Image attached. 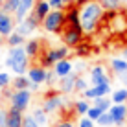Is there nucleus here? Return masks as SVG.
Returning a JSON list of instances; mask_svg holds the SVG:
<instances>
[{"label":"nucleus","mask_w":127,"mask_h":127,"mask_svg":"<svg viewBox=\"0 0 127 127\" xmlns=\"http://www.w3.org/2000/svg\"><path fill=\"white\" fill-rule=\"evenodd\" d=\"M6 44V37H4V35H0V46H4Z\"/></svg>","instance_id":"obj_48"},{"label":"nucleus","mask_w":127,"mask_h":127,"mask_svg":"<svg viewBox=\"0 0 127 127\" xmlns=\"http://www.w3.org/2000/svg\"><path fill=\"white\" fill-rule=\"evenodd\" d=\"M90 103L89 99H77L76 103H74V112H76V114H79V116H87V112H89V109H90Z\"/></svg>","instance_id":"obj_21"},{"label":"nucleus","mask_w":127,"mask_h":127,"mask_svg":"<svg viewBox=\"0 0 127 127\" xmlns=\"http://www.w3.org/2000/svg\"><path fill=\"white\" fill-rule=\"evenodd\" d=\"M63 107H64V98H63V94H61L59 90H50V92H46L44 99H42V109H44L48 114L57 112Z\"/></svg>","instance_id":"obj_6"},{"label":"nucleus","mask_w":127,"mask_h":127,"mask_svg":"<svg viewBox=\"0 0 127 127\" xmlns=\"http://www.w3.org/2000/svg\"><path fill=\"white\" fill-rule=\"evenodd\" d=\"M48 2H50L52 9H66V6H64L63 0H48Z\"/></svg>","instance_id":"obj_38"},{"label":"nucleus","mask_w":127,"mask_h":127,"mask_svg":"<svg viewBox=\"0 0 127 127\" xmlns=\"http://www.w3.org/2000/svg\"><path fill=\"white\" fill-rule=\"evenodd\" d=\"M109 112H111L116 127H122L124 124H127V103H112Z\"/></svg>","instance_id":"obj_9"},{"label":"nucleus","mask_w":127,"mask_h":127,"mask_svg":"<svg viewBox=\"0 0 127 127\" xmlns=\"http://www.w3.org/2000/svg\"><path fill=\"white\" fill-rule=\"evenodd\" d=\"M103 17H105V9L101 7V4L98 0L81 6L79 7V19H81V28L85 32V35H92L96 32V28L99 26Z\"/></svg>","instance_id":"obj_1"},{"label":"nucleus","mask_w":127,"mask_h":127,"mask_svg":"<svg viewBox=\"0 0 127 127\" xmlns=\"http://www.w3.org/2000/svg\"><path fill=\"white\" fill-rule=\"evenodd\" d=\"M24 50H26V54H28L30 59H37L39 55H41V52H42V42L39 41V39H32V41H28L24 44Z\"/></svg>","instance_id":"obj_18"},{"label":"nucleus","mask_w":127,"mask_h":127,"mask_svg":"<svg viewBox=\"0 0 127 127\" xmlns=\"http://www.w3.org/2000/svg\"><path fill=\"white\" fill-rule=\"evenodd\" d=\"M55 127H74V122L72 120H61L55 124Z\"/></svg>","instance_id":"obj_41"},{"label":"nucleus","mask_w":127,"mask_h":127,"mask_svg":"<svg viewBox=\"0 0 127 127\" xmlns=\"http://www.w3.org/2000/svg\"><path fill=\"white\" fill-rule=\"evenodd\" d=\"M94 92H96V98H99V96H109V94L112 92V87H111V83L94 85Z\"/></svg>","instance_id":"obj_27"},{"label":"nucleus","mask_w":127,"mask_h":127,"mask_svg":"<svg viewBox=\"0 0 127 127\" xmlns=\"http://www.w3.org/2000/svg\"><path fill=\"white\" fill-rule=\"evenodd\" d=\"M89 89V81H87V77L83 76H77V81H76V92H85V90Z\"/></svg>","instance_id":"obj_31"},{"label":"nucleus","mask_w":127,"mask_h":127,"mask_svg":"<svg viewBox=\"0 0 127 127\" xmlns=\"http://www.w3.org/2000/svg\"><path fill=\"white\" fill-rule=\"evenodd\" d=\"M109 66H111V70L116 74V76H122V74L127 72V61L124 57H114V59H111Z\"/></svg>","instance_id":"obj_19"},{"label":"nucleus","mask_w":127,"mask_h":127,"mask_svg":"<svg viewBox=\"0 0 127 127\" xmlns=\"http://www.w3.org/2000/svg\"><path fill=\"white\" fill-rule=\"evenodd\" d=\"M122 57H124V59L127 61V46L124 48V50H122Z\"/></svg>","instance_id":"obj_47"},{"label":"nucleus","mask_w":127,"mask_h":127,"mask_svg":"<svg viewBox=\"0 0 127 127\" xmlns=\"http://www.w3.org/2000/svg\"><path fill=\"white\" fill-rule=\"evenodd\" d=\"M76 68H77V70H83V68H87V64L81 61V63H77V64H76Z\"/></svg>","instance_id":"obj_46"},{"label":"nucleus","mask_w":127,"mask_h":127,"mask_svg":"<svg viewBox=\"0 0 127 127\" xmlns=\"http://www.w3.org/2000/svg\"><path fill=\"white\" fill-rule=\"evenodd\" d=\"M39 89H41V85H37V83H30V90H32V92H37Z\"/></svg>","instance_id":"obj_42"},{"label":"nucleus","mask_w":127,"mask_h":127,"mask_svg":"<svg viewBox=\"0 0 127 127\" xmlns=\"http://www.w3.org/2000/svg\"><path fill=\"white\" fill-rule=\"evenodd\" d=\"M120 79H122V83H124V87L127 89V72H125V74H122V76H120Z\"/></svg>","instance_id":"obj_45"},{"label":"nucleus","mask_w":127,"mask_h":127,"mask_svg":"<svg viewBox=\"0 0 127 127\" xmlns=\"http://www.w3.org/2000/svg\"><path fill=\"white\" fill-rule=\"evenodd\" d=\"M15 28H17L15 17H13L11 13L0 9V35H4V37H9V35L15 32Z\"/></svg>","instance_id":"obj_8"},{"label":"nucleus","mask_w":127,"mask_h":127,"mask_svg":"<svg viewBox=\"0 0 127 127\" xmlns=\"http://www.w3.org/2000/svg\"><path fill=\"white\" fill-rule=\"evenodd\" d=\"M35 2L37 0H20V4H19V9L15 11V22L17 24H20L22 20L26 19V17L30 15V13L33 11V6H35Z\"/></svg>","instance_id":"obj_13"},{"label":"nucleus","mask_w":127,"mask_h":127,"mask_svg":"<svg viewBox=\"0 0 127 127\" xmlns=\"http://www.w3.org/2000/svg\"><path fill=\"white\" fill-rule=\"evenodd\" d=\"M52 70H54L55 76L61 79V77H64V76H68V74L74 72V64H72V61H68V59H61V61H57V63L54 64Z\"/></svg>","instance_id":"obj_16"},{"label":"nucleus","mask_w":127,"mask_h":127,"mask_svg":"<svg viewBox=\"0 0 127 127\" xmlns=\"http://www.w3.org/2000/svg\"><path fill=\"white\" fill-rule=\"evenodd\" d=\"M24 112L15 107H7V127H22Z\"/></svg>","instance_id":"obj_15"},{"label":"nucleus","mask_w":127,"mask_h":127,"mask_svg":"<svg viewBox=\"0 0 127 127\" xmlns=\"http://www.w3.org/2000/svg\"><path fill=\"white\" fill-rule=\"evenodd\" d=\"M0 127H7V109H0Z\"/></svg>","instance_id":"obj_40"},{"label":"nucleus","mask_w":127,"mask_h":127,"mask_svg":"<svg viewBox=\"0 0 127 127\" xmlns=\"http://www.w3.org/2000/svg\"><path fill=\"white\" fill-rule=\"evenodd\" d=\"M83 39H85L83 28H72V26H66V28L61 32V41H63V44H66L68 48H76L77 44L83 42Z\"/></svg>","instance_id":"obj_5"},{"label":"nucleus","mask_w":127,"mask_h":127,"mask_svg":"<svg viewBox=\"0 0 127 127\" xmlns=\"http://www.w3.org/2000/svg\"><path fill=\"white\" fill-rule=\"evenodd\" d=\"M22 22H24V24H26V26H28V28H30V32H32V33H33L35 30L39 28V26H41V22H39V20H37V17H35L33 13H30V15L26 17V19L22 20Z\"/></svg>","instance_id":"obj_29"},{"label":"nucleus","mask_w":127,"mask_h":127,"mask_svg":"<svg viewBox=\"0 0 127 127\" xmlns=\"http://www.w3.org/2000/svg\"><path fill=\"white\" fill-rule=\"evenodd\" d=\"M72 54V48L66 44L55 46V48H42L41 55H39V64H42L44 68H54V64L61 59H68V55Z\"/></svg>","instance_id":"obj_3"},{"label":"nucleus","mask_w":127,"mask_h":127,"mask_svg":"<svg viewBox=\"0 0 127 127\" xmlns=\"http://www.w3.org/2000/svg\"><path fill=\"white\" fill-rule=\"evenodd\" d=\"M32 116H33V120L37 122L41 127H44L46 124H48V112L44 111L42 107H39V109H35V111L32 112Z\"/></svg>","instance_id":"obj_26"},{"label":"nucleus","mask_w":127,"mask_h":127,"mask_svg":"<svg viewBox=\"0 0 127 127\" xmlns=\"http://www.w3.org/2000/svg\"><path fill=\"white\" fill-rule=\"evenodd\" d=\"M89 2H94V0H77L76 6H77V7H81V6H85V4H89Z\"/></svg>","instance_id":"obj_43"},{"label":"nucleus","mask_w":127,"mask_h":127,"mask_svg":"<svg viewBox=\"0 0 127 127\" xmlns=\"http://www.w3.org/2000/svg\"><path fill=\"white\" fill-rule=\"evenodd\" d=\"M19 4H20V0H4L2 9L7 11V13H11V15H15V11L19 9Z\"/></svg>","instance_id":"obj_30"},{"label":"nucleus","mask_w":127,"mask_h":127,"mask_svg":"<svg viewBox=\"0 0 127 127\" xmlns=\"http://www.w3.org/2000/svg\"><path fill=\"white\" fill-rule=\"evenodd\" d=\"M90 83L94 85H101V83H111V77L107 74V68L103 64H96L90 68Z\"/></svg>","instance_id":"obj_11"},{"label":"nucleus","mask_w":127,"mask_h":127,"mask_svg":"<svg viewBox=\"0 0 127 127\" xmlns=\"http://www.w3.org/2000/svg\"><path fill=\"white\" fill-rule=\"evenodd\" d=\"M63 2H64V6H66V7H70V6H76L77 0H63Z\"/></svg>","instance_id":"obj_44"},{"label":"nucleus","mask_w":127,"mask_h":127,"mask_svg":"<svg viewBox=\"0 0 127 127\" xmlns=\"http://www.w3.org/2000/svg\"><path fill=\"white\" fill-rule=\"evenodd\" d=\"M64 19H66V26L72 28H81V19H79V7L70 6L64 9Z\"/></svg>","instance_id":"obj_14"},{"label":"nucleus","mask_w":127,"mask_h":127,"mask_svg":"<svg viewBox=\"0 0 127 127\" xmlns=\"http://www.w3.org/2000/svg\"><path fill=\"white\" fill-rule=\"evenodd\" d=\"M55 79H57V76H55V72H54V70H50V68H48V72H46V85H54V83H55Z\"/></svg>","instance_id":"obj_37"},{"label":"nucleus","mask_w":127,"mask_h":127,"mask_svg":"<svg viewBox=\"0 0 127 127\" xmlns=\"http://www.w3.org/2000/svg\"><path fill=\"white\" fill-rule=\"evenodd\" d=\"M124 41H125V44H127V32H125V35H124Z\"/></svg>","instance_id":"obj_49"},{"label":"nucleus","mask_w":127,"mask_h":127,"mask_svg":"<svg viewBox=\"0 0 127 127\" xmlns=\"http://www.w3.org/2000/svg\"><path fill=\"white\" fill-rule=\"evenodd\" d=\"M6 44L7 46H24L26 44V37H22L19 32H13L9 37H6Z\"/></svg>","instance_id":"obj_22"},{"label":"nucleus","mask_w":127,"mask_h":127,"mask_svg":"<svg viewBox=\"0 0 127 127\" xmlns=\"http://www.w3.org/2000/svg\"><path fill=\"white\" fill-rule=\"evenodd\" d=\"M9 101V107H15L19 109V111H26V109L30 107V103H32V90L26 89V90H13L11 98L7 99Z\"/></svg>","instance_id":"obj_7"},{"label":"nucleus","mask_w":127,"mask_h":127,"mask_svg":"<svg viewBox=\"0 0 127 127\" xmlns=\"http://www.w3.org/2000/svg\"><path fill=\"white\" fill-rule=\"evenodd\" d=\"M30 83L32 81L28 79V76H24V74L19 76V74H17V76L11 79V89L13 90H26V89H30Z\"/></svg>","instance_id":"obj_20"},{"label":"nucleus","mask_w":127,"mask_h":127,"mask_svg":"<svg viewBox=\"0 0 127 127\" xmlns=\"http://www.w3.org/2000/svg\"><path fill=\"white\" fill-rule=\"evenodd\" d=\"M15 32H19L22 37H28V35H32V32H30V28L26 26L24 22H20V24H17V28H15Z\"/></svg>","instance_id":"obj_35"},{"label":"nucleus","mask_w":127,"mask_h":127,"mask_svg":"<svg viewBox=\"0 0 127 127\" xmlns=\"http://www.w3.org/2000/svg\"><path fill=\"white\" fill-rule=\"evenodd\" d=\"M101 112H103V111H101L99 107H96V105H90V109H89V112H87V116H89L90 120L96 122L99 116H101Z\"/></svg>","instance_id":"obj_34"},{"label":"nucleus","mask_w":127,"mask_h":127,"mask_svg":"<svg viewBox=\"0 0 127 127\" xmlns=\"http://www.w3.org/2000/svg\"><path fill=\"white\" fill-rule=\"evenodd\" d=\"M96 124L98 125H101V127H111V125H114V120H112V116H111V112H101V116L96 120Z\"/></svg>","instance_id":"obj_28"},{"label":"nucleus","mask_w":127,"mask_h":127,"mask_svg":"<svg viewBox=\"0 0 127 127\" xmlns=\"http://www.w3.org/2000/svg\"><path fill=\"white\" fill-rule=\"evenodd\" d=\"M46 72L48 68H44L42 64H32V66L28 68V72H26V76H28V79L32 83H37V85H42V83L46 81Z\"/></svg>","instance_id":"obj_10"},{"label":"nucleus","mask_w":127,"mask_h":127,"mask_svg":"<svg viewBox=\"0 0 127 127\" xmlns=\"http://www.w3.org/2000/svg\"><path fill=\"white\" fill-rule=\"evenodd\" d=\"M77 127H94V120H90L89 116H83L79 120V124H77Z\"/></svg>","instance_id":"obj_39"},{"label":"nucleus","mask_w":127,"mask_h":127,"mask_svg":"<svg viewBox=\"0 0 127 127\" xmlns=\"http://www.w3.org/2000/svg\"><path fill=\"white\" fill-rule=\"evenodd\" d=\"M11 74L7 72H0V89H6V87H11Z\"/></svg>","instance_id":"obj_33"},{"label":"nucleus","mask_w":127,"mask_h":127,"mask_svg":"<svg viewBox=\"0 0 127 127\" xmlns=\"http://www.w3.org/2000/svg\"><path fill=\"white\" fill-rule=\"evenodd\" d=\"M92 105H96V107H99L103 112H107L109 109L112 107V99L109 98V96H99V98L92 99Z\"/></svg>","instance_id":"obj_25"},{"label":"nucleus","mask_w":127,"mask_h":127,"mask_svg":"<svg viewBox=\"0 0 127 127\" xmlns=\"http://www.w3.org/2000/svg\"><path fill=\"white\" fill-rule=\"evenodd\" d=\"M122 2H127V0H122Z\"/></svg>","instance_id":"obj_51"},{"label":"nucleus","mask_w":127,"mask_h":127,"mask_svg":"<svg viewBox=\"0 0 127 127\" xmlns=\"http://www.w3.org/2000/svg\"><path fill=\"white\" fill-rule=\"evenodd\" d=\"M76 81H77V74L76 72H72V74H68V76L61 77V79H59V92L63 96L76 92Z\"/></svg>","instance_id":"obj_12"},{"label":"nucleus","mask_w":127,"mask_h":127,"mask_svg":"<svg viewBox=\"0 0 127 127\" xmlns=\"http://www.w3.org/2000/svg\"><path fill=\"white\" fill-rule=\"evenodd\" d=\"M22 127H41L37 124V122L33 120V116L30 114V116H24V122H22Z\"/></svg>","instance_id":"obj_36"},{"label":"nucleus","mask_w":127,"mask_h":127,"mask_svg":"<svg viewBox=\"0 0 127 127\" xmlns=\"http://www.w3.org/2000/svg\"><path fill=\"white\" fill-rule=\"evenodd\" d=\"M28 54H26L24 46H11L9 52H7V57H6V66L13 70V74H19V76H22V74L28 72Z\"/></svg>","instance_id":"obj_2"},{"label":"nucleus","mask_w":127,"mask_h":127,"mask_svg":"<svg viewBox=\"0 0 127 127\" xmlns=\"http://www.w3.org/2000/svg\"><path fill=\"white\" fill-rule=\"evenodd\" d=\"M42 28L46 30L48 33H55L61 35L64 28H66V19H64V9H52L42 20Z\"/></svg>","instance_id":"obj_4"},{"label":"nucleus","mask_w":127,"mask_h":127,"mask_svg":"<svg viewBox=\"0 0 127 127\" xmlns=\"http://www.w3.org/2000/svg\"><path fill=\"white\" fill-rule=\"evenodd\" d=\"M111 99L112 103H127V89L122 87V89H116L111 92Z\"/></svg>","instance_id":"obj_24"},{"label":"nucleus","mask_w":127,"mask_h":127,"mask_svg":"<svg viewBox=\"0 0 127 127\" xmlns=\"http://www.w3.org/2000/svg\"><path fill=\"white\" fill-rule=\"evenodd\" d=\"M74 50H76V54L79 55V57H87V55L90 54V48H89V44H87V42H81V44H77Z\"/></svg>","instance_id":"obj_32"},{"label":"nucleus","mask_w":127,"mask_h":127,"mask_svg":"<svg viewBox=\"0 0 127 127\" xmlns=\"http://www.w3.org/2000/svg\"><path fill=\"white\" fill-rule=\"evenodd\" d=\"M2 6H4V0H0V9H2Z\"/></svg>","instance_id":"obj_50"},{"label":"nucleus","mask_w":127,"mask_h":127,"mask_svg":"<svg viewBox=\"0 0 127 127\" xmlns=\"http://www.w3.org/2000/svg\"><path fill=\"white\" fill-rule=\"evenodd\" d=\"M98 2L101 4V7L105 11H112V13L120 11L122 9V4H124L122 0H98Z\"/></svg>","instance_id":"obj_23"},{"label":"nucleus","mask_w":127,"mask_h":127,"mask_svg":"<svg viewBox=\"0 0 127 127\" xmlns=\"http://www.w3.org/2000/svg\"><path fill=\"white\" fill-rule=\"evenodd\" d=\"M52 11V7H50V2L48 0H37L35 2V6H33V15L37 17V20L42 24V20H44V17L48 15V13Z\"/></svg>","instance_id":"obj_17"}]
</instances>
